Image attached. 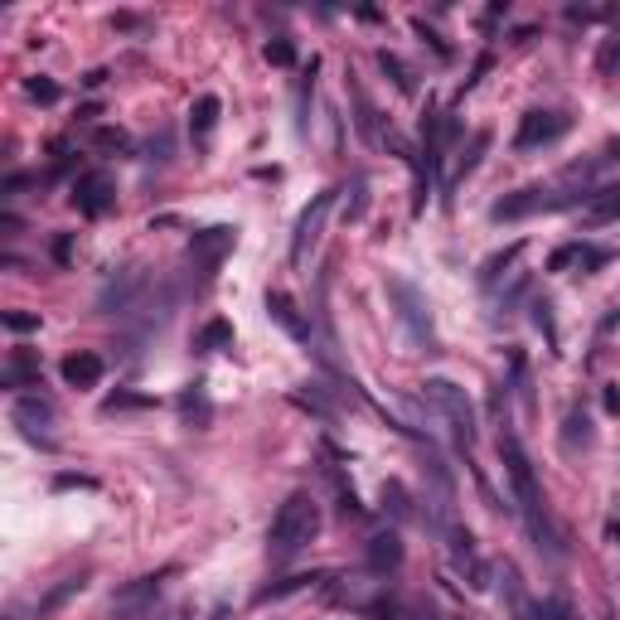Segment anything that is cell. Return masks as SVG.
Returning a JSON list of instances; mask_svg holds the SVG:
<instances>
[{
    "mask_svg": "<svg viewBox=\"0 0 620 620\" xmlns=\"http://www.w3.org/2000/svg\"><path fill=\"white\" fill-rule=\"evenodd\" d=\"M499 461H504L509 480H514V495H519V514H524L528 533L538 538V548H543V543L553 548V528H548V514H543V490H538V480H533V465H528L524 446H519V436H514V432L499 436Z\"/></svg>",
    "mask_w": 620,
    "mask_h": 620,
    "instance_id": "cell-1",
    "label": "cell"
},
{
    "mask_svg": "<svg viewBox=\"0 0 620 620\" xmlns=\"http://www.w3.org/2000/svg\"><path fill=\"white\" fill-rule=\"evenodd\" d=\"M315 533H320V504L306 490H296V495H286V504L277 509V519L267 528V553L277 562L296 558Z\"/></svg>",
    "mask_w": 620,
    "mask_h": 620,
    "instance_id": "cell-2",
    "label": "cell"
},
{
    "mask_svg": "<svg viewBox=\"0 0 620 620\" xmlns=\"http://www.w3.org/2000/svg\"><path fill=\"white\" fill-rule=\"evenodd\" d=\"M422 398H427V407L451 427L456 446L470 451V446H475V407H470L461 383H451V378H427V383H422Z\"/></svg>",
    "mask_w": 620,
    "mask_h": 620,
    "instance_id": "cell-3",
    "label": "cell"
},
{
    "mask_svg": "<svg viewBox=\"0 0 620 620\" xmlns=\"http://www.w3.org/2000/svg\"><path fill=\"white\" fill-rule=\"evenodd\" d=\"M388 296L398 301V320L407 325V340L432 349V310H427V301H422L403 277H388Z\"/></svg>",
    "mask_w": 620,
    "mask_h": 620,
    "instance_id": "cell-4",
    "label": "cell"
},
{
    "mask_svg": "<svg viewBox=\"0 0 620 620\" xmlns=\"http://www.w3.org/2000/svg\"><path fill=\"white\" fill-rule=\"evenodd\" d=\"M330 204H335V194L325 189V194H315L310 199V209L296 218V233H291V262L301 267L310 257V248L320 243V233H325V218H330Z\"/></svg>",
    "mask_w": 620,
    "mask_h": 620,
    "instance_id": "cell-5",
    "label": "cell"
},
{
    "mask_svg": "<svg viewBox=\"0 0 620 620\" xmlns=\"http://www.w3.org/2000/svg\"><path fill=\"white\" fill-rule=\"evenodd\" d=\"M562 136H567V117H562V112H528L524 122H519L514 146H519V151H538V146H553Z\"/></svg>",
    "mask_w": 620,
    "mask_h": 620,
    "instance_id": "cell-6",
    "label": "cell"
},
{
    "mask_svg": "<svg viewBox=\"0 0 620 620\" xmlns=\"http://www.w3.org/2000/svg\"><path fill=\"white\" fill-rule=\"evenodd\" d=\"M73 204H78V214L102 218L117 204V189H112V180H107L102 170H93V175H83V180L73 185Z\"/></svg>",
    "mask_w": 620,
    "mask_h": 620,
    "instance_id": "cell-7",
    "label": "cell"
},
{
    "mask_svg": "<svg viewBox=\"0 0 620 620\" xmlns=\"http://www.w3.org/2000/svg\"><path fill=\"white\" fill-rule=\"evenodd\" d=\"M538 209H567V204H562V199H553L548 189H519V194L499 199L495 209H490V218H495V223H504V218H528V214H538Z\"/></svg>",
    "mask_w": 620,
    "mask_h": 620,
    "instance_id": "cell-8",
    "label": "cell"
},
{
    "mask_svg": "<svg viewBox=\"0 0 620 620\" xmlns=\"http://www.w3.org/2000/svg\"><path fill=\"white\" fill-rule=\"evenodd\" d=\"M15 427H25V436H30V441H44V446H49L54 407L44 403V398H25V403H15Z\"/></svg>",
    "mask_w": 620,
    "mask_h": 620,
    "instance_id": "cell-9",
    "label": "cell"
},
{
    "mask_svg": "<svg viewBox=\"0 0 620 620\" xmlns=\"http://www.w3.org/2000/svg\"><path fill=\"white\" fill-rule=\"evenodd\" d=\"M59 373H63L68 388H97V383H102V359H97L93 349H78V354L63 359Z\"/></svg>",
    "mask_w": 620,
    "mask_h": 620,
    "instance_id": "cell-10",
    "label": "cell"
},
{
    "mask_svg": "<svg viewBox=\"0 0 620 620\" xmlns=\"http://www.w3.org/2000/svg\"><path fill=\"white\" fill-rule=\"evenodd\" d=\"M233 248V228H209V233H199L194 243H189V252L204 262V267H218V257Z\"/></svg>",
    "mask_w": 620,
    "mask_h": 620,
    "instance_id": "cell-11",
    "label": "cell"
},
{
    "mask_svg": "<svg viewBox=\"0 0 620 620\" xmlns=\"http://www.w3.org/2000/svg\"><path fill=\"white\" fill-rule=\"evenodd\" d=\"M403 562V543H398V533H378L369 543V567L373 572H388V567H398Z\"/></svg>",
    "mask_w": 620,
    "mask_h": 620,
    "instance_id": "cell-12",
    "label": "cell"
},
{
    "mask_svg": "<svg viewBox=\"0 0 620 620\" xmlns=\"http://www.w3.org/2000/svg\"><path fill=\"white\" fill-rule=\"evenodd\" d=\"M0 383H5V388H39V359L15 354V359L5 364V373H0Z\"/></svg>",
    "mask_w": 620,
    "mask_h": 620,
    "instance_id": "cell-13",
    "label": "cell"
},
{
    "mask_svg": "<svg viewBox=\"0 0 620 620\" xmlns=\"http://www.w3.org/2000/svg\"><path fill=\"white\" fill-rule=\"evenodd\" d=\"M572 262H582V267H601V262H611V252H606V248H587V243H572V248L553 252V272L572 267Z\"/></svg>",
    "mask_w": 620,
    "mask_h": 620,
    "instance_id": "cell-14",
    "label": "cell"
},
{
    "mask_svg": "<svg viewBox=\"0 0 620 620\" xmlns=\"http://www.w3.org/2000/svg\"><path fill=\"white\" fill-rule=\"evenodd\" d=\"M218 126V97L204 93L199 102H194V112H189V131H194V141H209Z\"/></svg>",
    "mask_w": 620,
    "mask_h": 620,
    "instance_id": "cell-15",
    "label": "cell"
},
{
    "mask_svg": "<svg viewBox=\"0 0 620 620\" xmlns=\"http://www.w3.org/2000/svg\"><path fill=\"white\" fill-rule=\"evenodd\" d=\"M485 151H490V131H475L470 146H465V155H461V165H456V175H451V189L461 185L465 175H475V165H480V155Z\"/></svg>",
    "mask_w": 620,
    "mask_h": 620,
    "instance_id": "cell-16",
    "label": "cell"
},
{
    "mask_svg": "<svg viewBox=\"0 0 620 620\" xmlns=\"http://www.w3.org/2000/svg\"><path fill=\"white\" fill-rule=\"evenodd\" d=\"M587 214L596 218V223H611V218H620V185L596 189V194H591V204H587Z\"/></svg>",
    "mask_w": 620,
    "mask_h": 620,
    "instance_id": "cell-17",
    "label": "cell"
},
{
    "mask_svg": "<svg viewBox=\"0 0 620 620\" xmlns=\"http://www.w3.org/2000/svg\"><path fill=\"white\" fill-rule=\"evenodd\" d=\"M267 310L277 315V320L286 325V330H291V335H296V340H306V335H310V330H306V320L296 315V306H291V301H286L281 291H272V296H267Z\"/></svg>",
    "mask_w": 620,
    "mask_h": 620,
    "instance_id": "cell-18",
    "label": "cell"
},
{
    "mask_svg": "<svg viewBox=\"0 0 620 620\" xmlns=\"http://www.w3.org/2000/svg\"><path fill=\"white\" fill-rule=\"evenodd\" d=\"M155 591H160V577H141V587H131V591H122L117 601H112V611H122V616H131L141 601H151Z\"/></svg>",
    "mask_w": 620,
    "mask_h": 620,
    "instance_id": "cell-19",
    "label": "cell"
},
{
    "mask_svg": "<svg viewBox=\"0 0 620 620\" xmlns=\"http://www.w3.org/2000/svg\"><path fill=\"white\" fill-rule=\"evenodd\" d=\"M378 63H383V73L398 83V93H417V78H412V68H407L398 54H388V49H383V54H378Z\"/></svg>",
    "mask_w": 620,
    "mask_h": 620,
    "instance_id": "cell-20",
    "label": "cell"
},
{
    "mask_svg": "<svg viewBox=\"0 0 620 620\" xmlns=\"http://www.w3.org/2000/svg\"><path fill=\"white\" fill-rule=\"evenodd\" d=\"M306 582H320V577H286L281 587H267V591H257V601H281V596H291V591H301Z\"/></svg>",
    "mask_w": 620,
    "mask_h": 620,
    "instance_id": "cell-21",
    "label": "cell"
},
{
    "mask_svg": "<svg viewBox=\"0 0 620 620\" xmlns=\"http://www.w3.org/2000/svg\"><path fill=\"white\" fill-rule=\"evenodd\" d=\"M73 591H83V577H68V582H63L59 591H49V601H44V606H39V616H49V611H54V606H63V601H68V596H73Z\"/></svg>",
    "mask_w": 620,
    "mask_h": 620,
    "instance_id": "cell-22",
    "label": "cell"
},
{
    "mask_svg": "<svg viewBox=\"0 0 620 620\" xmlns=\"http://www.w3.org/2000/svg\"><path fill=\"white\" fill-rule=\"evenodd\" d=\"M25 93H30L34 102H59V83H54V78H30Z\"/></svg>",
    "mask_w": 620,
    "mask_h": 620,
    "instance_id": "cell-23",
    "label": "cell"
},
{
    "mask_svg": "<svg viewBox=\"0 0 620 620\" xmlns=\"http://www.w3.org/2000/svg\"><path fill=\"white\" fill-rule=\"evenodd\" d=\"M514 257H519V243H514V248H509V252H499V257H490V262H485V272H480V281L490 286V281H495L499 272H504V267L514 262Z\"/></svg>",
    "mask_w": 620,
    "mask_h": 620,
    "instance_id": "cell-24",
    "label": "cell"
},
{
    "mask_svg": "<svg viewBox=\"0 0 620 620\" xmlns=\"http://www.w3.org/2000/svg\"><path fill=\"white\" fill-rule=\"evenodd\" d=\"M5 330H15V335H30V330H39V315H25V310H10V315H5Z\"/></svg>",
    "mask_w": 620,
    "mask_h": 620,
    "instance_id": "cell-25",
    "label": "cell"
},
{
    "mask_svg": "<svg viewBox=\"0 0 620 620\" xmlns=\"http://www.w3.org/2000/svg\"><path fill=\"white\" fill-rule=\"evenodd\" d=\"M267 59L286 68V63L296 59V49H291V39H272V44H267Z\"/></svg>",
    "mask_w": 620,
    "mask_h": 620,
    "instance_id": "cell-26",
    "label": "cell"
},
{
    "mask_svg": "<svg viewBox=\"0 0 620 620\" xmlns=\"http://www.w3.org/2000/svg\"><path fill=\"white\" fill-rule=\"evenodd\" d=\"M228 335H233L228 325H209V330L199 335V344H204V349H214V344H223V340H228Z\"/></svg>",
    "mask_w": 620,
    "mask_h": 620,
    "instance_id": "cell-27",
    "label": "cell"
},
{
    "mask_svg": "<svg viewBox=\"0 0 620 620\" xmlns=\"http://www.w3.org/2000/svg\"><path fill=\"white\" fill-rule=\"evenodd\" d=\"M616 63H620V34L611 39V44H606V54H601V68H606V73H611Z\"/></svg>",
    "mask_w": 620,
    "mask_h": 620,
    "instance_id": "cell-28",
    "label": "cell"
},
{
    "mask_svg": "<svg viewBox=\"0 0 620 620\" xmlns=\"http://www.w3.org/2000/svg\"><path fill=\"white\" fill-rule=\"evenodd\" d=\"M97 146H117V151H122L126 136H122V131H97Z\"/></svg>",
    "mask_w": 620,
    "mask_h": 620,
    "instance_id": "cell-29",
    "label": "cell"
}]
</instances>
